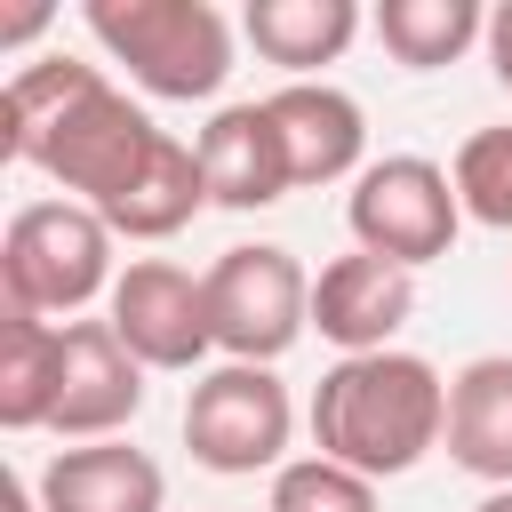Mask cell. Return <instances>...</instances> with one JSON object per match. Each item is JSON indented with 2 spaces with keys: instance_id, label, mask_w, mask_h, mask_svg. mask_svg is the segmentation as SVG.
I'll return each mask as SVG.
<instances>
[{
  "instance_id": "d6986e66",
  "label": "cell",
  "mask_w": 512,
  "mask_h": 512,
  "mask_svg": "<svg viewBox=\"0 0 512 512\" xmlns=\"http://www.w3.org/2000/svg\"><path fill=\"white\" fill-rule=\"evenodd\" d=\"M272 512H376V480L336 456H296L272 472Z\"/></svg>"
},
{
  "instance_id": "ba28073f",
  "label": "cell",
  "mask_w": 512,
  "mask_h": 512,
  "mask_svg": "<svg viewBox=\"0 0 512 512\" xmlns=\"http://www.w3.org/2000/svg\"><path fill=\"white\" fill-rule=\"evenodd\" d=\"M120 344L144 360V368H200L216 352V328H208V288L168 264V256H136L120 280H112V312Z\"/></svg>"
},
{
  "instance_id": "8992f818",
  "label": "cell",
  "mask_w": 512,
  "mask_h": 512,
  "mask_svg": "<svg viewBox=\"0 0 512 512\" xmlns=\"http://www.w3.org/2000/svg\"><path fill=\"white\" fill-rule=\"evenodd\" d=\"M344 224L368 256L384 264H432L456 248L464 232V200H456V176L440 160H416V152H392V160H368L352 176V200H344Z\"/></svg>"
},
{
  "instance_id": "277c9868",
  "label": "cell",
  "mask_w": 512,
  "mask_h": 512,
  "mask_svg": "<svg viewBox=\"0 0 512 512\" xmlns=\"http://www.w3.org/2000/svg\"><path fill=\"white\" fill-rule=\"evenodd\" d=\"M112 224L80 200H32L8 216L0 232V288H8V312H32V320H56V312H80L88 296H112Z\"/></svg>"
},
{
  "instance_id": "ffe728a7",
  "label": "cell",
  "mask_w": 512,
  "mask_h": 512,
  "mask_svg": "<svg viewBox=\"0 0 512 512\" xmlns=\"http://www.w3.org/2000/svg\"><path fill=\"white\" fill-rule=\"evenodd\" d=\"M488 64H496V80L512 88V0L488 8Z\"/></svg>"
},
{
  "instance_id": "7402d4cb",
  "label": "cell",
  "mask_w": 512,
  "mask_h": 512,
  "mask_svg": "<svg viewBox=\"0 0 512 512\" xmlns=\"http://www.w3.org/2000/svg\"><path fill=\"white\" fill-rule=\"evenodd\" d=\"M472 512H512V488H488V496H480Z\"/></svg>"
},
{
  "instance_id": "6da1fadb",
  "label": "cell",
  "mask_w": 512,
  "mask_h": 512,
  "mask_svg": "<svg viewBox=\"0 0 512 512\" xmlns=\"http://www.w3.org/2000/svg\"><path fill=\"white\" fill-rule=\"evenodd\" d=\"M160 136L168 128H152V112H136L96 64H72V56L24 64L0 96V152L40 168L48 184H64L96 216L144 176Z\"/></svg>"
},
{
  "instance_id": "30bf717a",
  "label": "cell",
  "mask_w": 512,
  "mask_h": 512,
  "mask_svg": "<svg viewBox=\"0 0 512 512\" xmlns=\"http://www.w3.org/2000/svg\"><path fill=\"white\" fill-rule=\"evenodd\" d=\"M408 312H416V272L368 256V248L320 264V280H312V328H320L344 360L392 352V336L408 328Z\"/></svg>"
},
{
  "instance_id": "9a60e30c",
  "label": "cell",
  "mask_w": 512,
  "mask_h": 512,
  "mask_svg": "<svg viewBox=\"0 0 512 512\" xmlns=\"http://www.w3.org/2000/svg\"><path fill=\"white\" fill-rule=\"evenodd\" d=\"M240 32H248V48L264 64H280V72L304 80V72H320V64H336L352 48L360 8L352 0H248Z\"/></svg>"
},
{
  "instance_id": "4fadbf2b",
  "label": "cell",
  "mask_w": 512,
  "mask_h": 512,
  "mask_svg": "<svg viewBox=\"0 0 512 512\" xmlns=\"http://www.w3.org/2000/svg\"><path fill=\"white\" fill-rule=\"evenodd\" d=\"M40 512H160L168 504V480L144 448L128 440H88V448H64L48 456L40 472Z\"/></svg>"
},
{
  "instance_id": "3957f363",
  "label": "cell",
  "mask_w": 512,
  "mask_h": 512,
  "mask_svg": "<svg viewBox=\"0 0 512 512\" xmlns=\"http://www.w3.org/2000/svg\"><path fill=\"white\" fill-rule=\"evenodd\" d=\"M80 24L160 104H208L232 80V16L208 0H88Z\"/></svg>"
},
{
  "instance_id": "8fae6325",
  "label": "cell",
  "mask_w": 512,
  "mask_h": 512,
  "mask_svg": "<svg viewBox=\"0 0 512 512\" xmlns=\"http://www.w3.org/2000/svg\"><path fill=\"white\" fill-rule=\"evenodd\" d=\"M272 128H280V152H288V176L296 184H344L360 176V152H368V120L344 88L328 80H288L264 96Z\"/></svg>"
},
{
  "instance_id": "7c38bea8",
  "label": "cell",
  "mask_w": 512,
  "mask_h": 512,
  "mask_svg": "<svg viewBox=\"0 0 512 512\" xmlns=\"http://www.w3.org/2000/svg\"><path fill=\"white\" fill-rule=\"evenodd\" d=\"M192 152H200V176H208V208H240L248 216V208H272V200L296 192L288 152H280V128H272L264 104H224L192 136Z\"/></svg>"
},
{
  "instance_id": "ac0fdd59",
  "label": "cell",
  "mask_w": 512,
  "mask_h": 512,
  "mask_svg": "<svg viewBox=\"0 0 512 512\" xmlns=\"http://www.w3.org/2000/svg\"><path fill=\"white\" fill-rule=\"evenodd\" d=\"M448 176H456V200H464L472 224L512 232V120L504 128H472L456 144V168Z\"/></svg>"
},
{
  "instance_id": "52a82bcc",
  "label": "cell",
  "mask_w": 512,
  "mask_h": 512,
  "mask_svg": "<svg viewBox=\"0 0 512 512\" xmlns=\"http://www.w3.org/2000/svg\"><path fill=\"white\" fill-rule=\"evenodd\" d=\"M208 328H216V352L224 360H256L272 368L304 328H312V280L288 248L256 240V248H224L208 272Z\"/></svg>"
},
{
  "instance_id": "2e32d148",
  "label": "cell",
  "mask_w": 512,
  "mask_h": 512,
  "mask_svg": "<svg viewBox=\"0 0 512 512\" xmlns=\"http://www.w3.org/2000/svg\"><path fill=\"white\" fill-rule=\"evenodd\" d=\"M56 392H64V328L8 312L0 320V424L8 432L56 424Z\"/></svg>"
},
{
  "instance_id": "7a4b0ae2",
  "label": "cell",
  "mask_w": 512,
  "mask_h": 512,
  "mask_svg": "<svg viewBox=\"0 0 512 512\" xmlns=\"http://www.w3.org/2000/svg\"><path fill=\"white\" fill-rule=\"evenodd\" d=\"M448 440V384L424 352H360L312 384V456L352 464L360 480L416 472Z\"/></svg>"
},
{
  "instance_id": "5b68a950",
  "label": "cell",
  "mask_w": 512,
  "mask_h": 512,
  "mask_svg": "<svg viewBox=\"0 0 512 512\" xmlns=\"http://www.w3.org/2000/svg\"><path fill=\"white\" fill-rule=\"evenodd\" d=\"M288 432H296V400H288V384L272 368L224 360V368L192 376V400H184V448H192V464H208L224 480L280 472Z\"/></svg>"
},
{
  "instance_id": "44dd1931",
  "label": "cell",
  "mask_w": 512,
  "mask_h": 512,
  "mask_svg": "<svg viewBox=\"0 0 512 512\" xmlns=\"http://www.w3.org/2000/svg\"><path fill=\"white\" fill-rule=\"evenodd\" d=\"M0 512H40V496H32L24 480H8V488H0Z\"/></svg>"
},
{
  "instance_id": "e0dca14e",
  "label": "cell",
  "mask_w": 512,
  "mask_h": 512,
  "mask_svg": "<svg viewBox=\"0 0 512 512\" xmlns=\"http://www.w3.org/2000/svg\"><path fill=\"white\" fill-rule=\"evenodd\" d=\"M376 40L392 48V64L440 72L472 40H488V8L480 0H376Z\"/></svg>"
},
{
  "instance_id": "5bb4252c",
  "label": "cell",
  "mask_w": 512,
  "mask_h": 512,
  "mask_svg": "<svg viewBox=\"0 0 512 512\" xmlns=\"http://www.w3.org/2000/svg\"><path fill=\"white\" fill-rule=\"evenodd\" d=\"M448 456L472 480L512 488V360L504 352H480L448 376Z\"/></svg>"
},
{
  "instance_id": "9c48e42d",
  "label": "cell",
  "mask_w": 512,
  "mask_h": 512,
  "mask_svg": "<svg viewBox=\"0 0 512 512\" xmlns=\"http://www.w3.org/2000/svg\"><path fill=\"white\" fill-rule=\"evenodd\" d=\"M144 408V360L120 344L112 320H64V392H56V424L64 440H120Z\"/></svg>"
}]
</instances>
